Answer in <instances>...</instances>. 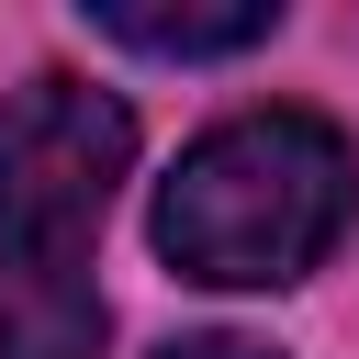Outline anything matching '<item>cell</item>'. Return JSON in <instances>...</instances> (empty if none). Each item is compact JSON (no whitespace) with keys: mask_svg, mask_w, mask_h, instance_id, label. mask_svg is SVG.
<instances>
[{"mask_svg":"<svg viewBox=\"0 0 359 359\" xmlns=\"http://www.w3.org/2000/svg\"><path fill=\"white\" fill-rule=\"evenodd\" d=\"M135 168V112L90 79L0 101V359H101V213Z\"/></svg>","mask_w":359,"mask_h":359,"instance_id":"obj_1","label":"cell"},{"mask_svg":"<svg viewBox=\"0 0 359 359\" xmlns=\"http://www.w3.org/2000/svg\"><path fill=\"white\" fill-rule=\"evenodd\" d=\"M348 213H359V146L325 112L269 101L180 146V168L157 180V258L202 292H280L348 236Z\"/></svg>","mask_w":359,"mask_h":359,"instance_id":"obj_2","label":"cell"},{"mask_svg":"<svg viewBox=\"0 0 359 359\" xmlns=\"http://www.w3.org/2000/svg\"><path fill=\"white\" fill-rule=\"evenodd\" d=\"M90 22H101L112 45H135V56H180V67H191V56H247V45H269V34H280V0H224V11H191V0H180V11H157V0H101Z\"/></svg>","mask_w":359,"mask_h":359,"instance_id":"obj_3","label":"cell"},{"mask_svg":"<svg viewBox=\"0 0 359 359\" xmlns=\"http://www.w3.org/2000/svg\"><path fill=\"white\" fill-rule=\"evenodd\" d=\"M157 359H292V348H269V337H224V325H213V337H168Z\"/></svg>","mask_w":359,"mask_h":359,"instance_id":"obj_4","label":"cell"}]
</instances>
